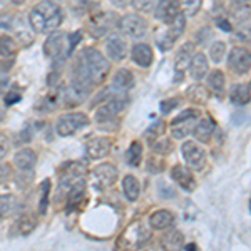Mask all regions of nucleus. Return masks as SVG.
Wrapping results in <instances>:
<instances>
[{"instance_id": "1", "label": "nucleus", "mask_w": 251, "mask_h": 251, "mask_svg": "<svg viewBox=\"0 0 251 251\" xmlns=\"http://www.w3.org/2000/svg\"><path fill=\"white\" fill-rule=\"evenodd\" d=\"M62 20V10L52 0H44V2L37 3L29 15L30 27L34 32H40V34H50L55 29H59Z\"/></svg>"}, {"instance_id": "2", "label": "nucleus", "mask_w": 251, "mask_h": 251, "mask_svg": "<svg viewBox=\"0 0 251 251\" xmlns=\"http://www.w3.org/2000/svg\"><path fill=\"white\" fill-rule=\"evenodd\" d=\"M200 117V111L198 109H186L177 117H174L171 123V134L176 139H184L189 136L194 129V124L198 123Z\"/></svg>"}, {"instance_id": "3", "label": "nucleus", "mask_w": 251, "mask_h": 251, "mask_svg": "<svg viewBox=\"0 0 251 251\" xmlns=\"http://www.w3.org/2000/svg\"><path fill=\"white\" fill-rule=\"evenodd\" d=\"M44 52H46L47 57H50L55 62L64 60L69 54H72L71 47H69V35L60 34V32L52 34L44 44Z\"/></svg>"}, {"instance_id": "4", "label": "nucleus", "mask_w": 251, "mask_h": 251, "mask_svg": "<svg viewBox=\"0 0 251 251\" xmlns=\"http://www.w3.org/2000/svg\"><path fill=\"white\" fill-rule=\"evenodd\" d=\"M89 124V117L84 112H71V114H64L57 119L55 124V131L59 136H72L77 132L79 129L86 127Z\"/></svg>"}, {"instance_id": "5", "label": "nucleus", "mask_w": 251, "mask_h": 251, "mask_svg": "<svg viewBox=\"0 0 251 251\" xmlns=\"http://www.w3.org/2000/svg\"><path fill=\"white\" fill-rule=\"evenodd\" d=\"M149 236H151L149 229L137 221L124 231L123 238L119 241V246L121 248H141L149 240Z\"/></svg>"}, {"instance_id": "6", "label": "nucleus", "mask_w": 251, "mask_h": 251, "mask_svg": "<svg viewBox=\"0 0 251 251\" xmlns=\"http://www.w3.org/2000/svg\"><path fill=\"white\" fill-rule=\"evenodd\" d=\"M181 152H183V157L186 161V164L189 168H193L194 171H201V169L206 166V161H208V154L200 144H196L194 141H184L183 146H181Z\"/></svg>"}, {"instance_id": "7", "label": "nucleus", "mask_w": 251, "mask_h": 251, "mask_svg": "<svg viewBox=\"0 0 251 251\" xmlns=\"http://www.w3.org/2000/svg\"><path fill=\"white\" fill-rule=\"evenodd\" d=\"M117 169L112 164L104 163L100 166H97L94 171L91 173V179H92V186L99 191H104V189H109L111 186H114L117 181Z\"/></svg>"}, {"instance_id": "8", "label": "nucleus", "mask_w": 251, "mask_h": 251, "mask_svg": "<svg viewBox=\"0 0 251 251\" xmlns=\"http://www.w3.org/2000/svg\"><path fill=\"white\" fill-rule=\"evenodd\" d=\"M119 29L131 39H141L148 32V22L139 14H127L119 20Z\"/></svg>"}, {"instance_id": "9", "label": "nucleus", "mask_w": 251, "mask_h": 251, "mask_svg": "<svg viewBox=\"0 0 251 251\" xmlns=\"http://www.w3.org/2000/svg\"><path fill=\"white\" fill-rule=\"evenodd\" d=\"M117 25V15L112 12H100L94 15L89 22V30L94 37H104L112 32V29Z\"/></svg>"}, {"instance_id": "10", "label": "nucleus", "mask_w": 251, "mask_h": 251, "mask_svg": "<svg viewBox=\"0 0 251 251\" xmlns=\"http://www.w3.org/2000/svg\"><path fill=\"white\" fill-rule=\"evenodd\" d=\"M228 66L234 74H246L251 69V50L245 47H233L228 55Z\"/></svg>"}, {"instance_id": "11", "label": "nucleus", "mask_w": 251, "mask_h": 251, "mask_svg": "<svg viewBox=\"0 0 251 251\" xmlns=\"http://www.w3.org/2000/svg\"><path fill=\"white\" fill-rule=\"evenodd\" d=\"M184 29H186V17H184L183 12H181L179 15L174 17L173 22H169V29L164 32V37H161L157 40L159 46L163 47V50H168V49L171 47L181 35H183Z\"/></svg>"}, {"instance_id": "12", "label": "nucleus", "mask_w": 251, "mask_h": 251, "mask_svg": "<svg viewBox=\"0 0 251 251\" xmlns=\"http://www.w3.org/2000/svg\"><path fill=\"white\" fill-rule=\"evenodd\" d=\"M106 54L109 55V59L116 60V62L126 59V55H127V42H126L123 35L119 34L109 35L106 40Z\"/></svg>"}, {"instance_id": "13", "label": "nucleus", "mask_w": 251, "mask_h": 251, "mask_svg": "<svg viewBox=\"0 0 251 251\" xmlns=\"http://www.w3.org/2000/svg\"><path fill=\"white\" fill-rule=\"evenodd\" d=\"M179 14H181L179 0H159V3H157L154 10V17L163 20L166 24L173 22L174 17Z\"/></svg>"}, {"instance_id": "14", "label": "nucleus", "mask_w": 251, "mask_h": 251, "mask_svg": "<svg viewBox=\"0 0 251 251\" xmlns=\"http://www.w3.org/2000/svg\"><path fill=\"white\" fill-rule=\"evenodd\" d=\"M194 57V44L186 42L184 46H181L176 52V57H174V71L177 75L184 74L186 69H189V64Z\"/></svg>"}, {"instance_id": "15", "label": "nucleus", "mask_w": 251, "mask_h": 251, "mask_svg": "<svg viewBox=\"0 0 251 251\" xmlns=\"http://www.w3.org/2000/svg\"><path fill=\"white\" fill-rule=\"evenodd\" d=\"M171 179L179 184L184 191H194L196 189V179H194L193 173L184 166H174L171 169Z\"/></svg>"}, {"instance_id": "16", "label": "nucleus", "mask_w": 251, "mask_h": 251, "mask_svg": "<svg viewBox=\"0 0 251 251\" xmlns=\"http://www.w3.org/2000/svg\"><path fill=\"white\" fill-rule=\"evenodd\" d=\"M131 59L134 60L136 66L148 69L152 64V60H154V52H152L151 46L139 42L131 49Z\"/></svg>"}, {"instance_id": "17", "label": "nucleus", "mask_w": 251, "mask_h": 251, "mask_svg": "<svg viewBox=\"0 0 251 251\" xmlns=\"http://www.w3.org/2000/svg\"><path fill=\"white\" fill-rule=\"evenodd\" d=\"M86 151L92 159H100L111 152V139L109 137H92L86 146Z\"/></svg>"}, {"instance_id": "18", "label": "nucleus", "mask_w": 251, "mask_h": 251, "mask_svg": "<svg viewBox=\"0 0 251 251\" xmlns=\"http://www.w3.org/2000/svg\"><path fill=\"white\" fill-rule=\"evenodd\" d=\"M189 74H191V77L194 80H203L204 77H208L209 62H208V57H206L203 52L194 54L191 64H189Z\"/></svg>"}, {"instance_id": "19", "label": "nucleus", "mask_w": 251, "mask_h": 251, "mask_svg": "<svg viewBox=\"0 0 251 251\" xmlns=\"http://www.w3.org/2000/svg\"><path fill=\"white\" fill-rule=\"evenodd\" d=\"M35 163H37V156H35L34 149H30V148L20 149L14 156V164L17 166V169H20L22 173L32 171V169L35 168Z\"/></svg>"}, {"instance_id": "20", "label": "nucleus", "mask_w": 251, "mask_h": 251, "mask_svg": "<svg viewBox=\"0 0 251 251\" xmlns=\"http://www.w3.org/2000/svg\"><path fill=\"white\" fill-rule=\"evenodd\" d=\"M112 87L116 91L121 92H127L129 89L134 87V74L127 69H119L112 77Z\"/></svg>"}, {"instance_id": "21", "label": "nucleus", "mask_w": 251, "mask_h": 251, "mask_svg": "<svg viewBox=\"0 0 251 251\" xmlns=\"http://www.w3.org/2000/svg\"><path fill=\"white\" fill-rule=\"evenodd\" d=\"M193 134L196 137L200 143H209L211 137L214 134V124L211 119L204 117V119H200L196 124H194V129H193Z\"/></svg>"}, {"instance_id": "22", "label": "nucleus", "mask_w": 251, "mask_h": 251, "mask_svg": "<svg viewBox=\"0 0 251 251\" xmlns=\"http://www.w3.org/2000/svg\"><path fill=\"white\" fill-rule=\"evenodd\" d=\"M24 22H25V20L17 19L14 24H12V30H14V35L17 37L19 42L22 44L24 47H27V46H30V44L34 42V35H32V32L29 29L30 22H29V25H27V24H24Z\"/></svg>"}, {"instance_id": "23", "label": "nucleus", "mask_w": 251, "mask_h": 251, "mask_svg": "<svg viewBox=\"0 0 251 251\" xmlns=\"http://www.w3.org/2000/svg\"><path fill=\"white\" fill-rule=\"evenodd\" d=\"M229 99L234 106H246L251 100V89L246 84H234L229 91Z\"/></svg>"}, {"instance_id": "24", "label": "nucleus", "mask_w": 251, "mask_h": 251, "mask_svg": "<svg viewBox=\"0 0 251 251\" xmlns=\"http://www.w3.org/2000/svg\"><path fill=\"white\" fill-rule=\"evenodd\" d=\"M208 89L211 94L216 97L225 96V89H226V79L225 74L221 71H213L208 74Z\"/></svg>"}, {"instance_id": "25", "label": "nucleus", "mask_w": 251, "mask_h": 251, "mask_svg": "<svg viewBox=\"0 0 251 251\" xmlns=\"http://www.w3.org/2000/svg\"><path fill=\"white\" fill-rule=\"evenodd\" d=\"M174 223V214L168 209H159V211H154L149 218V225L154 229H166L169 228Z\"/></svg>"}, {"instance_id": "26", "label": "nucleus", "mask_w": 251, "mask_h": 251, "mask_svg": "<svg viewBox=\"0 0 251 251\" xmlns=\"http://www.w3.org/2000/svg\"><path fill=\"white\" fill-rule=\"evenodd\" d=\"M123 189H124L126 198H127L129 201H137V198H139V194H141V184L136 176L127 174L123 181Z\"/></svg>"}, {"instance_id": "27", "label": "nucleus", "mask_w": 251, "mask_h": 251, "mask_svg": "<svg viewBox=\"0 0 251 251\" xmlns=\"http://www.w3.org/2000/svg\"><path fill=\"white\" fill-rule=\"evenodd\" d=\"M163 243H164L166 248L179 250V248H183V246H184V234L181 231H177V229H173V231H169L164 236Z\"/></svg>"}, {"instance_id": "28", "label": "nucleus", "mask_w": 251, "mask_h": 251, "mask_svg": "<svg viewBox=\"0 0 251 251\" xmlns=\"http://www.w3.org/2000/svg\"><path fill=\"white\" fill-rule=\"evenodd\" d=\"M17 52V42L10 35H0V57H10Z\"/></svg>"}, {"instance_id": "29", "label": "nucleus", "mask_w": 251, "mask_h": 251, "mask_svg": "<svg viewBox=\"0 0 251 251\" xmlns=\"http://www.w3.org/2000/svg\"><path fill=\"white\" fill-rule=\"evenodd\" d=\"M225 55H226V44L223 42V40L213 42L211 47H209V59H211V62L221 64L223 59H225Z\"/></svg>"}, {"instance_id": "30", "label": "nucleus", "mask_w": 251, "mask_h": 251, "mask_svg": "<svg viewBox=\"0 0 251 251\" xmlns=\"http://www.w3.org/2000/svg\"><path fill=\"white\" fill-rule=\"evenodd\" d=\"M141 161H143V144L139 141H134L127 149V163L131 166H139Z\"/></svg>"}, {"instance_id": "31", "label": "nucleus", "mask_w": 251, "mask_h": 251, "mask_svg": "<svg viewBox=\"0 0 251 251\" xmlns=\"http://www.w3.org/2000/svg\"><path fill=\"white\" fill-rule=\"evenodd\" d=\"M15 206V198L10 194H2L0 196V220H3L5 216H9L10 211Z\"/></svg>"}, {"instance_id": "32", "label": "nucleus", "mask_w": 251, "mask_h": 251, "mask_svg": "<svg viewBox=\"0 0 251 251\" xmlns=\"http://www.w3.org/2000/svg\"><path fill=\"white\" fill-rule=\"evenodd\" d=\"M179 5H181V12L188 17L191 15H196L200 12L201 7V0H179Z\"/></svg>"}, {"instance_id": "33", "label": "nucleus", "mask_w": 251, "mask_h": 251, "mask_svg": "<svg viewBox=\"0 0 251 251\" xmlns=\"http://www.w3.org/2000/svg\"><path fill=\"white\" fill-rule=\"evenodd\" d=\"M157 3H159V0H132L134 9L137 12H144V14H148V12H154Z\"/></svg>"}, {"instance_id": "34", "label": "nucleus", "mask_w": 251, "mask_h": 251, "mask_svg": "<svg viewBox=\"0 0 251 251\" xmlns=\"http://www.w3.org/2000/svg\"><path fill=\"white\" fill-rule=\"evenodd\" d=\"M188 96L191 97L194 102H200V104H204L206 100H208V92H206V89H203L201 86H193V87H189Z\"/></svg>"}, {"instance_id": "35", "label": "nucleus", "mask_w": 251, "mask_h": 251, "mask_svg": "<svg viewBox=\"0 0 251 251\" xmlns=\"http://www.w3.org/2000/svg\"><path fill=\"white\" fill-rule=\"evenodd\" d=\"M152 151L157 154H169L173 152V143L169 139H156L152 143Z\"/></svg>"}, {"instance_id": "36", "label": "nucleus", "mask_w": 251, "mask_h": 251, "mask_svg": "<svg viewBox=\"0 0 251 251\" xmlns=\"http://www.w3.org/2000/svg\"><path fill=\"white\" fill-rule=\"evenodd\" d=\"M19 226H20V233H22V234H29V233L34 231L35 220L32 216H24L22 220L19 221Z\"/></svg>"}, {"instance_id": "37", "label": "nucleus", "mask_w": 251, "mask_h": 251, "mask_svg": "<svg viewBox=\"0 0 251 251\" xmlns=\"http://www.w3.org/2000/svg\"><path fill=\"white\" fill-rule=\"evenodd\" d=\"M49 189H50V181H44L42 184V201H40V213H46L47 201H49Z\"/></svg>"}, {"instance_id": "38", "label": "nucleus", "mask_w": 251, "mask_h": 251, "mask_svg": "<svg viewBox=\"0 0 251 251\" xmlns=\"http://www.w3.org/2000/svg\"><path fill=\"white\" fill-rule=\"evenodd\" d=\"M177 104H179L177 102V99H166L161 102V112H163V114H169V112H171Z\"/></svg>"}, {"instance_id": "39", "label": "nucleus", "mask_w": 251, "mask_h": 251, "mask_svg": "<svg viewBox=\"0 0 251 251\" xmlns=\"http://www.w3.org/2000/svg\"><path fill=\"white\" fill-rule=\"evenodd\" d=\"M9 146H10L9 137L0 132V159H3V157L7 156V152H9Z\"/></svg>"}, {"instance_id": "40", "label": "nucleus", "mask_w": 251, "mask_h": 251, "mask_svg": "<svg viewBox=\"0 0 251 251\" xmlns=\"http://www.w3.org/2000/svg\"><path fill=\"white\" fill-rule=\"evenodd\" d=\"M80 39H82V35H80V32H74V34L69 35V47H71V52L74 50L75 46L80 42Z\"/></svg>"}, {"instance_id": "41", "label": "nucleus", "mask_w": 251, "mask_h": 251, "mask_svg": "<svg viewBox=\"0 0 251 251\" xmlns=\"http://www.w3.org/2000/svg\"><path fill=\"white\" fill-rule=\"evenodd\" d=\"M163 127H164L163 121H159L157 124H152L151 127H149V131H148V136H151V134H161V132H163Z\"/></svg>"}, {"instance_id": "42", "label": "nucleus", "mask_w": 251, "mask_h": 251, "mask_svg": "<svg viewBox=\"0 0 251 251\" xmlns=\"http://www.w3.org/2000/svg\"><path fill=\"white\" fill-rule=\"evenodd\" d=\"M131 2H132V0H111L112 5H114V7H119V9H124V7H127Z\"/></svg>"}, {"instance_id": "43", "label": "nucleus", "mask_w": 251, "mask_h": 251, "mask_svg": "<svg viewBox=\"0 0 251 251\" xmlns=\"http://www.w3.org/2000/svg\"><path fill=\"white\" fill-rule=\"evenodd\" d=\"M5 100H7V104H9V106H10V104L19 102V100H20V94H14V92H10V94L5 97Z\"/></svg>"}, {"instance_id": "44", "label": "nucleus", "mask_w": 251, "mask_h": 251, "mask_svg": "<svg viewBox=\"0 0 251 251\" xmlns=\"http://www.w3.org/2000/svg\"><path fill=\"white\" fill-rule=\"evenodd\" d=\"M218 25H220L223 30H228V32L231 30V25H229V24L226 22V20H220V22H218Z\"/></svg>"}, {"instance_id": "45", "label": "nucleus", "mask_w": 251, "mask_h": 251, "mask_svg": "<svg viewBox=\"0 0 251 251\" xmlns=\"http://www.w3.org/2000/svg\"><path fill=\"white\" fill-rule=\"evenodd\" d=\"M231 2H234V3H248L250 0H231Z\"/></svg>"}, {"instance_id": "46", "label": "nucleus", "mask_w": 251, "mask_h": 251, "mask_svg": "<svg viewBox=\"0 0 251 251\" xmlns=\"http://www.w3.org/2000/svg\"><path fill=\"white\" fill-rule=\"evenodd\" d=\"M77 2H80V3H91V2H94V0H77Z\"/></svg>"}, {"instance_id": "47", "label": "nucleus", "mask_w": 251, "mask_h": 251, "mask_svg": "<svg viewBox=\"0 0 251 251\" xmlns=\"http://www.w3.org/2000/svg\"><path fill=\"white\" fill-rule=\"evenodd\" d=\"M12 2L17 3V5H20V3H24V2H25V0H12Z\"/></svg>"}]
</instances>
